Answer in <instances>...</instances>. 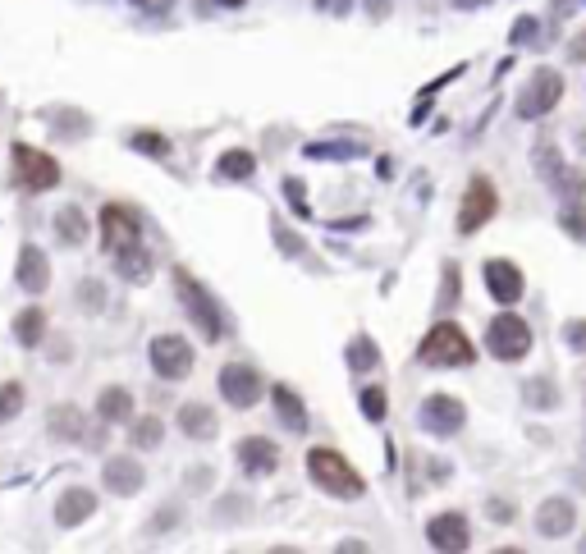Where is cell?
<instances>
[{
  "instance_id": "obj_1",
  "label": "cell",
  "mask_w": 586,
  "mask_h": 554,
  "mask_svg": "<svg viewBox=\"0 0 586 554\" xmlns=\"http://www.w3.org/2000/svg\"><path fill=\"white\" fill-rule=\"evenodd\" d=\"M307 477H312L321 490L339 495V500H358L362 490H367L358 472L348 468V458L335 454V449H312V454H307Z\"/></svg>"
},
{
  "instance_id": "obj_2",
  "label": "cell",
  "mask_w": 586,
  "mask_h": 554,
  "mask_svg": "<svg viewBox=\"0 0 586 554\" xmlns=\"http://www.w3.org/2000/svg\"><path fill=\"white\" fill-rule=\"evenodd\" d=\"M417 358H422L426 367H467V362L477 358V353H472V339H467L463 330L454 326V321H440V326H435L431 335L422 339Z\"/></svg>"
},
{
  "instance_id": "obj_3",
  "label": "cell",
  "mask_w": 586,
  "mask_h": 554,
  "mask_svg": "<svg viewBox=\"0 0 586 554\" xmlns=\"http://www.w3.org/2000/svg\"><path fill=\"white\" fill-rule=\"evenodd\" d=\"M174 289H179V298H184L188 316L197 321V330H202V335H207V339L225 335V316H220V307L211 303V294L193 280V275H188V271H174Z\"/></svg>"
},
{
  "instance_id": "obj_4",
  "label": "cell",
  "mask_w": 586,
  "mask_h": 554,
  "mask_svg": "<svg viewBox=\"0 0 586 554\" xmlns=\"http://www.w3.org/2000/svg\"><path fill=\"white\" fill-rule=\"evenodd\" d=\"M486 344H490V353H495L500 362H518V358H527V348H532V326H527L522 316L504 312V316L490 321Z\"/></svg>"
},
{
  "instance_id": "obj_5",
  "label": "cell",
  "mask_w": 586,
  "mask_h": 554,
  "mask_svg": "<svg viewBox=\"0 0 586 554\" xmlns=\"http://www.w3.org/2000/svg\"><path fill=\"white\" fill-rule=\"evenodd\" d=\"M495 207H500V197H495L486 174H477L463 193V207H458V234H477V229L495 216Z\"/></svg>"
},
{
  "instance_id": "obj_6",
  "label": "cell",
  "mask_w": 586,
  "mask_h": 554,
  "mask_svg": "<svg viewBox=\"0 0 586 554\" xmlns=\"http://www.w3.org/2000/svg\"><path fill=\"white\" fill-rule=\"evenodd\" d=\"M152 371L165 381H184L193 371V344L179 335H156L152 339Z\"/></svg>"
},
{
  "instance_id": "obj_7",
  "label": "cell",
  "mask_w": 586,
  "mask_h": 554,
  "mask_svg": "<svg viewBox=\"0 0 586 554\" xmlns=\"http://www.w3.org/2000/svg\"><path fill=\"white\" fill-rule=\"evenodd\" d=\"M559 97H564V78L554 74V69H541L532 83L522 87L518 115H522V120H541V115H550V110H554V101H559Z\"/></svg>"
},
{
  "instance_id": "obj_8",
  "label": "cell",
  "mask_w": 586,
  "mask_h": 554,
  "mask_svg": "<svg viewBox=\"0 0 586 554\" xmlns=\"http://www.w3.org/2000/svg\"><path fill=\"white\" fill-rule=\"evenodd\" d=\"M14 170H19V184L33 188V193H46V188L60 184V165L37 147H14Z\"/></svg>"
},
{
  "instance_id": "obj_9",
  "label": "cell",
  "mask_w": 586,
  "mask_h": 554,
  "mask_svg": "<svg viewBox=\"0 0 586 554\" xmlns=\"http://www.w3.org/2000/svg\"><path fill=\"white\" fill-rule=\"evenodd\" d=\"M417 422H422L431 435H458L467 422V413H463V403H458L454 394H431V399L417 408Z\"/></svg>"
},
{
  "instance_id": "obj_10",
  "label": "cell",
  "mask_w": 586,
  "mask_h": 554,
  "mask_svg": "<svg viewBox=\"0 0 586 554\" xmlns=\"http://www.w3.org/2000/svg\"><path fill=\"white\" fill-rule=\"evenodd\" d=\"M220 394H225L234 408H252V403L266 394V385H261L257 367H248V362H229V367L220 371Z\"/></svg>"
},
{
  "instance_id": "obj_11",
  "label": "cell",
  "mask_w": 586,
  "mask_h": 554,
  "mask_svg": "<svg viewBox=\"0 0 586 554\" xmlns=\"http://www.w3.org/2000/svg\"><path fill=\"white\" fill-rule=\"evenodd\" d=\"M142 234L138 216H129V207H115L110 202L106 211H101V248L106 252H120V248H133Z\"/></svg>"
},
{
  "instance_id": "obj_12",
  "label": "cell",
  "mask_w": 586,
  "mask_h": 554,
  "mask_svg": "<svg viewBox=\"0 0 586 554\" xmlns=\"http://www.w3.org/2000/svg\"><path fill=\"white\" fill-rule=\"evenodd\" d=\"M426 541L435 545V550H467V541H472V532H467V518H458V513H440V518L426 522Z\"/></svg>"
},
{
  "instance_id": "obj_13",
  "label": "cell",
  "mask_w": 586,
  "mask_h": 554,
  "mask_svg": "<svg viewBox=\"0 0 586 554\" xmlns=\"http://www.w3.org/2000/svg\"><path fill=\"white\" fill-rule=\"evenodd\" d=\"M234 458H239V468L252 472V477H266V472L280 468V449H275L271 440H261V435H248V440H239Z\"/></svg>"
},
{
  "instance_id": "obj_14",
  "label": "cell",
  "mask_w": 586,
  "mask_h": 554,
  "mask_svg": "<svg viewBox=\"0 0 586 554\" xmlns=\"http://www.w3.org/2000/svg\"><path fill=\"white\" fill-rule=\"evenodd\" d=\"M92 513H97V495L83 486H69L65 495L55 500V527H83Z\"/></svg>"
},
{
  "instance_id": "obj_15",
  "label": "cell",
  "mask_w": 586,
  "mask_h": 554,
  "mask_svg": "<svg viewBox=\"0 0 586 554\" xmlns=\"http://www.w3.org/2000/svg\"><path fill=\"white\" fill-rule=\"evenodd\" d=\"M14 280H19V289H28V294H42L46 284H51L46 252L33 248V243H23V248H19V266H14Z\"/></svg>"
},
{
  "instance_id": "obj_16",
  "label": "cell",
  "mask_w": 586,
  "mask_h": 554,
  "mask_svg": "<svg viewBox=\"0 0 586 554\" xmlns=\"http://www.w3.org/2000/svg\"><path fill=\"white\" fill-rule=\"evenodd\" d=\"M486 289L495 303H518L522 298V271L513 261H486Z\"/></svg>"
},
{
  "instance_id": "obj_17",
  "label": "cell",
  "mask_w": 586,
  "mask_h": 554,
  "mask_svg": "<svg viewBox=\"0 0 586 554\" xmlns=\"http://www.w3.org/2000/svg\"><path fill=\"white\" fill-rule=\"evenodd\" d=\"M577 522V509L564 500V495H554V500H545L541 509H536V532L541 536H568Z\"/></svg>"
},
{
  "instance_id": "obj_18",
  "label": "cell",
  "mask_w": 586,
  "mask_h": 554,
  "mask_svg": "<svg viewBox=\"0 0 586 554\" xmlns=\"http://www.w3.org/2000/svg\"><path fill=\"white\" fill-rule=\"evenodd\" d=\"M101 477H106V490H115V495H138L142 490V468L133 458H110Z\"/></svg>"
},
{
  "instance_id": "obj_19",
  "label": "cell",
  "mask_w": 586,
  "mask_h": 554,
  "mask_svg": "<svg viewBox=\"0 0 586 554\" xmlns=\"http://www.w3.org/2000/svg\"><path fill=\"white\" fill-rule=\"evenodd\" d=\"M275 413H280V422H284V431H293V435H303L307 431V408H303V399L289 390V385H275Z\"/></svg>"
},
{
  "instance_id": "obj_20",
  "label": "cell",
  "mask_w": 586,
  "mask_h": 554,
  "mask_svg": "<svg viewBox=\"0 0 586 554\" xmlns=\"http://www.w3.org/2000/svg\"><path fill=\"white\" fill-rule=\"evenodd\" d=\"M179 426H184V435H193V440H211V435H216V413L202 408V403H184V408H179Z\"/></svg>"
},
{
  "instance_id": "obj_21",
  "label": "cell",
  "mask_w": 586,
  "mask_h": 554,
  "mask_svg": "<svg viewBox=\"0 0 586 554\" xmlns=\"http://www.w3.org/2000/svg\"><path fill=\"white\" fill-rule=\"evenodd\" d=\"M55 239L65 243V248H78L87 239V216L78 207H60L55 211Z\"/></svg>"
},
{
  "instance_id": "obj_22",
  "label": "cell",
  "mask_w": 586,
  "mask_h": 554,
  "mask_svg": "<svg viewBox=\"0 0 586 554\" xmlns=\"http://www.w3.org/2000/svg\"><path fill=\"white\" fill-rule=\"evenodd\" d=\"M97 413L106 417V422H129V413H133V394L124 390V385H106V390H101Z\"/></svg>"
},
{
  "instance_id": "obj_23",
  "label": "cell",
  "mask_w": 586,
  "mask_h": 554,
  "mask_svg": "<svg viewBox=\"0 0 586 554\" xmlns=\"http://www.w3.org/2000/svg\"><path fill=\"white\" fill-rule=\"evenodd\" d=\"M115 271H120L124 280L142 284L147 275H152V257H147V252H142L138 243H133V248H120V252H115Z\"/></svg>"
},
{
  "instance_id": "obj_24",
  "label": "cell",
  "mask_w": 586,
  "mask_h": 554,
  "mask_svg": "<svg viewBox=\"0 0 586 554\" xmlns=\"http://www.w3.org/2000/svg\"><path fill=\"white\" fill-rule=\"evenodd\" d=\"M42 335H46V316L37 312V307H28V312L14 316V339H19L23 348H37L42 344Z\"/></svg>"
},
{
  "instance_id": "obj_25",
  "label": "cell",
  "mask_w": 586,
  "mask_h": 554,
  "mask_svg": "<svg viewBox=\"0 0 586 554\" xmlns=\"http://www.w3.org/2000/svg\"><path fill=\"white\" fill-rule=\"evenodd\" d=\"M312 161H353V156H362L367 147L362 142H307L303 147Z\"/></svg>"
},
{
  "instance_id": "obj_26",
  "label": "cell",
  "mask_w": 586,
  "mask_h": 554,
  "mask_svg": "<svg viewBox=\"0 0 586 554\" xmlns=\"http://www.w3.org/2000/svg\"><path fill=\"white\" fill-rule=\"evenodd\" d=\"M252 170H257L252 152H239V147H234V152H225V156L216 161V174H220V179H252Z\"/></svg>"
},
{
  "instance_id": "obj_27",
  "label": "cell",
  "mask_w": 586,
  "mask_h": 554,
  "mask_svg": "<svg viewBox=\"0 0 586 554\" xmlns=\"http://www.w3.org/2000/svg\"><path fill=\"white\" fill-rule=\"evenodd\" d=\"M46 426H51V435H60V440H83V417H78L74 408H51Z\"/></svg>"
},
{
  "instance_id": "obj_28",
  "label": "cell",
  "mask_w": 586,
  "mask_h": 554,
  "mask_svg": "<svg viewBox=\"0 0 586 554\" xmlns=\"http://www.w3.org/2000/svg\"><path fill=\"white\" fill-rule=\"evenodd\" d=\"M129 147H133V152H142V156H156V161H165V156H170V142H165L161 133H152V129L129 133Z\"/></svg>"
},
{
  "instance_id": "obj_29",
  "label": "cell",
  "mask_w": 586,
  "mask_h": 554,
  "mask_svg": "<svg viewBox=\"0 0 586 554\" xmlns=\"http://www.w3.org/2000/svg\"><path fill=\"white\" fill-rule=\"evenodd\" d=\"M376 362H380V358H376V344H371L367 335L353 339V348H348V371H358V376H362V371H371Z\"/></svg>"
},
{
  "instance_id": "obj_30",
  "label": "cell",
  "mask_w": 586,
  "mask_h": 554,
  "mask_svg": "<svg viewBox=\"0 0 586 554\" xmlns=\"http://www.w3.org/2000/svg\"><path fill=\"white\" fill-rule=\"evenodd\" d=\"M46 120H51V129L65 133V138H83V133H87V120L78 115V110H51Z\"/></svg>"
},
{
  "instance_id": "obj_31",
  "label": "cell",
  "mask_w": 586,
  "mask_h": 554,
  "mask_svg": "<svg viewBox=\"0 0 586 554\" xmlns=\"http://www.w3.org/2000/svg\"><path fill=\"white\" fill-rule=\"evenodd\" d=\"M522 394H527V403H532V408H559V394H554V381H527L522 385Z\"/></svg>"
},
{
  "instance_id": "obj_32",
  "label": "cell",
  "mask_w": 586,
  "mask_h": 554,
  "mask_svg": "<svg viewBox=\"0 0 586 554\" xmlns=\"http://www.w3.org/2000/svg\"><path fill=\"white\" fill-rule=\"evenodd\" d=\"M23 413V385L19 381H5L0 385V422H10V417Z\"/></svg>"
},
{
  "instance_id": "obj_33",
  "label": "cell",
  "mask_w": 586,
  "mask_h": 554,
  "mask_svg": "<svg viewBox=\"0 0 586 554\" xmlns=\"http://www.w3.org/2000/svg\"><path fill=\"white\" fill-rule=\"evenodd\" d=\"M362 413H367L371 422H380V417L390 413V394L380 390V385H367V390H362Z\"/></svg>"
},
{
  "instance_id": "obj_34",
  "label": "cell",
  "mask_w": 586,
  "mask_h": 554,
  "mask_svg": "<svg viewBox=\"0 0 586 554\" xmlns=\"http://www.w3.org/2000/svg\"><path fill=\"white\" fill-rule=\"evenodd\" d=\"M161 431H165V426L156 422V417H142V422L133 426V445H138V449H156V445H161Z\"/></svg>"
},
{
  "instance_id": "obj_35",
  "label": "cell",
  "mask_w": 586,
  "mask_h": 554,
  "mask_svg": "<svg viewBox=\"0 0 586 554\" xmlns=\"http://www.w3.org/2000/svg\"><path fill=\"white\" fill-rule=\"evenodd\" d=\"M559 225H564L577 243H586V202H573V207H568L564 216H559Z\"/></svg>"
},
{
  "instance_id": "obj_36",
  "label": "cell",
  "mask_w": 586,
  "mask_h": 554,
  "mask_svg": "<svg viewBox=\"0 0 586 554\" xmlns=\"http://www.w3.org/2000/svg\"><path fill=\"white\" fill-rule=\"evenodd\" d=\"M78 303H83L87 312H101V307H106V289H101L97 280H83V289H78Z\"/></svg>"
},
{
  "instance_id": "obj_37",
  "label": "cell",
  "mask_w": 586,
  "mask_h": 554,
  "mask_svg": "<svg viewBox=\"0 0 586 554\" xmlns=\"http://www.w3.org/2000/svg\"><path fill=\"white\" fill-rule=\"evenodd\" d=\"M536 165L545 170V179H550V184L559 179V174H564V170H559V156H554V147H550V142H541V147H536Z\"/></svg>"
},
{
  "instance_id": "obj_38",
  "label": "cell",
  "mask_w": 586,
  "mask_h": 554,
  "mask_svg": "<svg viewBox=\"0 0 586 554\" xmlns=\"http://www.w3.org/2000/svg\"><path fill=\"white\" fill-rule=\"evenodd\" d=\"M564 344L577 348V353H586V321H568V326H564Z\"/></svg>"
},
{
  "instance_id": "obj_39",
  "label": "cell",
  "mask_w": 586,
  "mask_h": 554,
  "mask_svg": "<svg viewBox=\"0 0 586 554\" xmlns=\"http://www.w3.org/2000/svg\"><path fill=\"white\" fill-rule=\"evenodd\" d=\"M536 28H541V23H536V19H518V23H513V46H527V42H536Z\"/></svg>"
},
{
  "instance_id": "obj_40",
  "label": "cell",
  "mask_w": 586,
  "mask_h": 554,
  "mask_svg": "<svg viewBox=\"0 0 586 554\" xmlns=\"http://www.w3.org/2000/svg\"><path fill=\"white\" fill-rule=\"evenodd\" d=\"M275 239H280V248H284V257H298V252H303V243H298V239H293V234H289V229H284L280 225V220H275Z\"/></svg>"
},
{
  "instance_id": "obj_41",
  "label": "cell",
  "mask_w": 586,
  "mask_h": 554,
  "mask_svg": "<svg viewBox=\"0 0 586 554\" xmlns=\"http://www.w3.org/2000/svg\"><path fill=\"white\" fill-rule=\"evenodd\" d=\"M316 5H321L326 14H348L353 10V0H316Z\"/></svg>"
},
{
  "instance_id": "obj_42",
  "label": "cell",
  "mask_w": 586,
  "mask_h": 554,
  "mask_svg": "<svg viewBox=\"0 0 586 554\" xmlns=\"http://www.w3.org/2000/svg\"><path fill=\"white\" fill-rule=\"evenodd\" d=\"M188 486H193V490L197 486H211V472L207 468H202V472H188Z\"/></svg>"
},
{
  "instance_id": "obj_43",
  "label": "cell",
  "mask_w": 586,
  "mask_h": 554,
  "mask_svg": "<svg viewBox=\"0 0 586 554\" xmlns=\"http://www.w3.org/2000/svg\"><path fill=\"white\" fill-rule=\"evenodd\" d=\"M486 0H454V10H481Z\"/></svg>"
},
{
  "instance_id": "obj_44",
  "label": "cell",
  "mask_w": 586,
  "mask_h": 554,
  "mask_svg": "<svg viewBox=\"0 0 586 554\" xmlns=\"http://www.w3.org/2000/svg\"><path fill=\"white\" fill-rule=\"evenodd\" d=\"M582 55H586V33H582V42L573 46V60H582Z\"/></svg>"
},
{
  "instance_id": "obj_45",
  "label": "cell",
  "mask_w": 586,
  "mask_h": 554,
  "mask_svg": "<svg viewBox=\"0 0 586 554\" xmlns=\"http://www.w3.org/2000/svg\"><path fill=\"white\" fill-rule=\"evenodd\" d=\"M220 5H243V0H220Z\"/></svg>"
},
{
  "instance_id": "obj_46",
  "label": "cell",
  "mask_w": 586,
  "mask_h": 554,
  "mask_svg": "<svg viewBox=\"0 0 586 554\" xmlns=\"http://www.w3.org/2000/svg\"><path fill=\"white\" fill-rule=\"evenodd\" d=\"M582 554H586V541H582Z\"/></svg>"
}]
</instances>
